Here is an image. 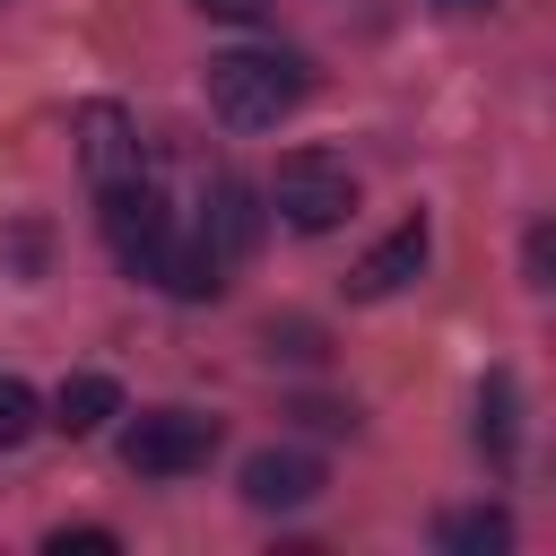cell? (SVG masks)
<instances>
[{
  "label": "cell",
  "instance_id": "cell-13",
  "mask_svg": "<svg viewBox=\"0 0 556 556\" xmlns=\"http://www.w3.org/2000/svg\"><path fill=\"white\" fill-rule=\"evenodd\" d=\"M35 426H43V400H35V382L0 374V452H17V443H26Z\"/></svg>",
  "mask_w": 556,
  "mask_h": 556
},
{
  "label": "cell",
  "instance_id": "cell-5",
  "mask_svg": "<svg viewBox=\"0 0 556 556\" xmlns=\"http://www.w3.org/2000/svg\"><path fill=\"white\" fill-rule=\"evenodd\" d=\"M78 165H87V182L104 191V182H130L139 174V122L122 113V104H78Z\"/></svg>",
  "mask_w": 556,
  "mask_h": 556
},
{
  "label": "cell",
  "instance_id": "cell-16",
  "mask_svg": "<svg viewBox=\"0 0 556 556\" xmlns=\"http://www.w3.org/2000/svg\"><path fill=\"white\" fill-rule=\"evenodd\" d=\"M70 547H96V556H104L113 530H52V556H70Z\"/></svg>",
  "mask_w": 556,
  "mask_h": 556
},
{
  "label": "cell",
  "instance_id": "cell-4",
  "mask_svg": "<svg viewBox=\"0 0 556 556\" xmlns=\"http://www.w3.org/2000/svg\"><path fill=\"white\" fill-rule=\"evenodd\" d=\"M139 278H156L174 304H208V295L226 287V261H217L200 235H174V226H165V235L139 252Z\"/></svg>",
  "mask_w": 556,
  "mask_h": 556
},
{
  "label": "cell",
  "instance_id": "cell-12",
  "mask_svg": "<svg viewBox=\"0 0 556 556\" xmlns=\"http://www.w3.org/2000/svg\"><path fill=\"white\" fill-rule=\"evenodd\" d=\"M452 556H504L513 547V513L504 504H469V513H443V530H434Z\"/></svg>",
  "mask_w": 556,
  "mask_h": 556
},
{
  "label": "cell",
  "instance_id": "cell-9",
  "mask_svg": "<svg viewBox=\"0 0 556 556\" xmlns=\"http://www.w3.org/2000/svg\"><path fill=\"white\" fill-rule=\"evenodd\" d=\"M426 269V217H408V226H391L356 269H348V295H400L408 278Z\"/></svg>",
  "mask_w": 556,
  "mask_h": 556
},
{
  "label": "cell",
  "instance_id": "cell-8",
  "mask_svg": "<svg viewBox=\"0 0 556 556\" xmlns=\"http://www.w3.org/2000/svg\"><path fill=\"white\" fill-rule=\"evenodd\" d=\"M200 243H208L217 261H243V252L261 243V191H252V182H235V174H217V182H208Z\"/></svg>",
  "mask_w": 556,
  "mask_h": 556
},
{
  "label": "cell",
  "instance_id": "cell-15",
  "mask_svg": "<svg viewBox=\"0 0 556 556\" xmlns=\"http://www.w3.org/2000/svg\"><path fill=\"white\" fill-rule=\"evenodd\" d=\"M191 9H208V17H226V26H261V17H269V0H191Z\"/></svg>",
  "mask_w": 556,
  "mask_h": 556
},
{
  "label": "cell",
  "instance_id": "cell-7",
  "mask_svg": "<svg viewBox=\"0 0 556 556\" xmlns=\"http://www.w3.org/2000/svg\"><path fill=\"white\" fill-rule=\"evenodd\" d=\"M165 226H174V217H165V200H156L139 174H130V182H104V243H113L130 269H139V252H148Z\"/></svg>",
  "mask_w": 556,
  "mask_h": 556
},
{
  "label": "cell",
  "instance_id": "cell-3",
  "mask_svg": "<svg viewBox=\"0 0 556 556\" xmlns=\"http://www.w3.org/2000/svg\"><path fill=\"white\" fill-rule=\"evenodd\" d=\"M208 452H217V417H200V408H148L122 434L130 478H191V469H208Z\"/></svg>",
  "mask_w": 556,
  "mask_h": 556
},
{
  "label": "cell",
  "instance_id": "cell-10",
  "mask_svg": "<svg viewBox=\"0 0 556 556\" xmlns=\"http://www.w3.org/2000/svg\"><path fill=\"white\" fill-rule=\"evenodd\" d=\"M104 417H122V382H113V374H70V382L52 391V417H43V426H61V434L78 443V434H104Z\"/></svg>",
  "mask_w": 556,
  "mask_h": 556
},
{
  "label": "cell",
  "instance_id": "cell-17",
  "mask_svg": "<svg viewBox=\"0 0 556 556\" xmlns=\"http://www.w3.org/2000/svg\"><path fill=\"white\" fill-rule=\"evenodd\" d=\"M443 17H478V9H495V0H434Z\"/></svg>",
  "mask_w": 556,
  "mask_h": 556
},
{
  "label": "cell",
  "instance_id": "cell-1",
  "mask_svg": "<svg viewBox=\"0 0 556 556\" xmlns=\"http://www.w3.org/2000/svg\"><path fill=\"white\" fill-rule=\"evenodd\" d=\"M304 87H313V70L295 52H269V43H243V52L208 61V113L226 130H278L304 104Z\"/></svg>",
  "mask_w": 556,
  "mask_h": 556
},
{
  "label": "cell",
  "instance_id": "cell-11",
  "mask_svg": "<svg viewBox=\"0 0 556 556\" xmlns=\"http://www.w3.org/2000/svg\"><path fill=\"white\" fill-rule=\"evenodd\" d=\"M513 443H521V391H513V374H486L478 382V452L495 469H513Z\"/></svg>",
  "mask_w": 556,
  "mask_h": 556
},
{
  "label": "cell",
  "instance_id": "cell-6",
  "mask_svg": "<svg viewBox=\"0 0 556 556\" xmlns=\"http://www.w3.org/2000/svg\"><path fill=\"white\" fill-rule=\"evenodd\" d=\"M321 495V460L313 452H252L243 460V504H261V513H295V504H313Z\"/></svg>",
  "mask_w": 556,
  "mask_h": 556
},
{
  "label": "cell",
  "instance_id": "cell-14",
  "mask_svg": "<svg viewBox=\"0 0 556 556\" xmlns=\"http://www.w3.org/2000/svg\"><path fill=\"white\" fill-rule=\"evenodd\" d=\"M521 261H530V287H547V269H556V235H547V226H530Z\"/></svg>",
  "mask_w": 556,
  "mask_h": 556
},
{
  "label": "cell",
  "instance_id": "cell-2",
  "mask_svg": "<svg viewBox=\"0 0 556 556\" xmlns=\"http://www.w3.org/2000/svg\"><path fill=\"white\" fill-rule=\"evenodd\" d=\"M269 208H278L295 235H330V226L356 208V174H348L339 156H321V148H295V156H278Z\"/></svg>",
  "mask_w": 556,
  "mask_h": 556
}]
</instances>
